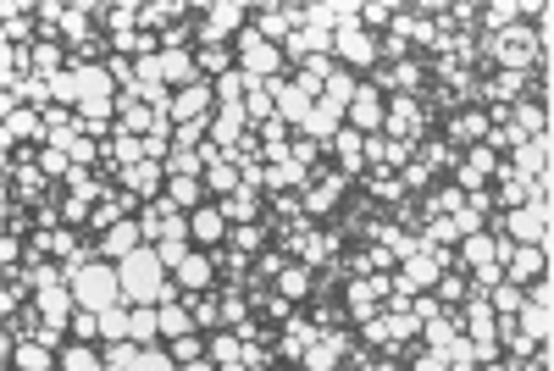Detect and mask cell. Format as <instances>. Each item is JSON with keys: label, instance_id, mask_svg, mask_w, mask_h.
<instances>
[{"label": "cell", "instance_id": "277c9868", "mask_svg": "<svg viewBox=\"0 0 554 371\" xmlns=\"http://www.w3.org/2000/svg\"><path fill=\"white\" fill-rule=\"evenodd\" d=\"M239 28H250V6H239V0H211V6H200V45H233Z\"/></svg>", "mask_w": 554, "mask_h": 371}, {"label": "cell", "instance_id": "83f0119b", "mask_svg": "<svg viewBox=\"0 0 554 371\" xmlns=\"http://www.w3.org/2000/svg\"><path fill=\"white\" fill-rule=\"evenodd\" d=\"M133 344L139 349H156L161 344V316H156V305H133Z\"/></svg>", "mask_w": 554, "mask_h": 371}, {"label": "cell", "instance_id": "8fae6325", "mask_svg": "<svg viewBox=\"0 0 554 371\" xmlns=\"http://www.w3.org/2000/svg\"><path fill=\"white\" fill-rule=\"evenodd\" d=\"M172 283H178L183 300H194V294H217V288H222L217 272H211V255H200V250H194L189 261L178 266V272H172Z\"/></svg>", "mask_w": 554, "mask_h": 371}, {"label": "cell", "instance_id": "e575fe53", "mask_svg": "<svg viewBox=\"0 0 554 371\" xmlns=\"http://www.w3.org/2000/svg\"><path fill=\"white\" fill-rule=\"evenodd\" d=\"M167 355L178 360V366H194V360H205V333H183V338H172Z\"/></svg>", "mask_w": 554, "mask_h": 371}, {"label": "cell", "instance_id": "ac0fdd59", "mask_svg": "<svg viewBox=\"0 0 554 371\" xmlns=\"http://www.w3.org/2000/svg\"><path fill=\"white\" fill-rule=\"evenodd\" d=\"M172 216H183V211L167 200V194H161V200H150L145 211H139V233H145V244H161V239H167Z\"/></svg>", "mask_w": 554, "mask_h": 371}, {"label": "cell", "instance_id": "f546056e", "mask_svg": "<svg viewBox=\"0 0 554 371\" xmlns=\"http://www.w3.org/2000/svg\"><path fill=\"white\" fill-rule=\"evenodd\" d=\"M355 89H361V72H350V67H333V72H327V89H322V100H333V106H350V100H355Z\"/></svg>", "mask_w": 554, "mask_h": 371}, {"label": "cell", "instance_id": "603a6c76", "mask_svg": "<svg viewBox=\"0 0 554 371\" xmlns=\"http://www.w3.org/2000/svg\"><path fill=\"white\" fill-rule=\"evenodd\" d=\"M183 305H189L194 333H222V288L217 294H194V300H183Z\"/></svg>", "mask_w": 554, "mask_h": 371}, {"label": "cell", "instance_id": "836d02e7", "mask_svg": "<svg viewBox=\"0 0 554 371\" xmlns=\"http://www.w3.org/2000/svg\"><path fill=\"white\" fill-rule=\"evenodd\" d=\"M521 305H527V294H521L516 283H499V288H488V311H494V316H516Z\"/></svg>", "mask_w": 554, "mask_h": 371}, {"label": "cell", "instance_id": "5b68a950", "mask_svg": "<svg viewBox=\"0 0 554 371\" xmlns=\"http://www.w3.org/2000/svg\"><path fill=\"white\" fill-rule=\"evenodd\" d=\"M438 133H444L449 144H455L460 156H466V150H477V144H488V111L482 106H460V111H449L444 122H438Z\"/></svg>", "mask_w": 554, "mask_h": 371}, {"label": "cell", "instance_id": "60d3db41", "mask_svg": "<svg viewBox=\"0 0 554 371\" xmlns=\"http://www.w3.org/2000/svg\"><path fill=\"white\" fill-rule=\"evenodd\" d=\"M133 371H178V360L167 355V344H156V349H139V360H133Z\"/></svg>", "mask_w": 554, "mask_h": 371}, {"label": "cell", "instance_id": "ba28073f", "mask_svg": "<svg viewBox=\"0 0 554 371\" xmlns=\"http://www.w3.org/2000/svg\"><path fill=\"white\" fill-rule=\"evenodd\" d=\"M327 161H333V172H344L350 183L366 172V139L350 128V122H344V128L333 133V144H327Z\"/></svg>", "mask_w": 554, "mask_h": 371}, {"label": "cell", "instance_id": "2e32d148", "mask_svg": "<svg viewBox=\"0 0 554 371\" xmlns=\"http://www.w3.org/2000/svg\"><path fill=\"white\" fill-rule=\"evenodd\" d=\"M161 84L178 95V89L200 84V67H194V50H161Z\"/></svg>", "mask_w": 554, "mask_h": 371}, {"label": "cell", "instance_id": "6da1fadb", "mask_svg": "<svg viewBox=\"0 0 554 371\" xmlns=\"http://www.w3.org/2000/svg\"><path fill=\"white\" fill-rule=\"evenodd\" d=\"M122 277V305H167V300H183L178 283H172V272L156 261V250H133L128 261L117 266Z\"/></svg>", "mask_w": 554, "mask_h": 371}, {"label": "cell", "instance_id": "7402d4cb", "mask_svg": "<svg viewBox=\"0 0 554 371\" xmlns=\"http://www.w3.org/2000/svg\"><path fill=\"white\" fill-rule=\"evenodd\" d=\"M510 167H516V178H543V172H549V133H543V139H527L516 150V161H510Z\"/></svg>", "mask_w": 554, "mask_h": 371}, {"label": "cell", "instance_id": "30bf717a", "mask_svg": "<svg viewBox=\"0 0 554 371\" xmlns=\"http://www.w3.org/2000/svg\"><path fill=\"white\" fill-rule=\"evenodd\" d=\"M95 250H100V261H111V266H122L133 250H145V233H139V216H128V222H117L111 233H100L95 239Z\"/></svg>", "mask_w": 554, "mask_h": 371}, {"label": "cell", "instance_id": "b9f144b4", "mask_svg": "<svg viewBox=\"0 0 554 371\" xmlns=\"http://www.w3.org/2000/svg\"><path fill=\"white\" fill-rule=\"evenodd\" d=\"M521 371H554V355H549V344H543V349H538V355H532Z\"/></svg>", "mask_w": 554, "mask_h": 371}, {"label": "cell", "instance_id": "1f68e13d", "mask_svg": "<svg viewBox=\"0 0 554 371\" xmlns=\"http://www.w3.org/2000/svg\"><path fill=\"white\" fill-rule=\"evenodd\" d=\"M95 205L100 200H84V194H67V200H61V228H89V216H95Z\"/></svg>", "mask_w": 554, "mask_h": 371}, {"label": "cell", "instance_id": "44dd1931", "mask_svg": "<svg viewBox=\"0 0 554 371\" xmlns=\"http://www.w3.org/2000/svg\"><path fill=\"white\" fill-rule=\"evenodd\" d=\"M194 67H200V78L217 84V78H228V72L239 67V56H233V45H200L194 50Z\"/></svg>", "mask_w": 554, "mask_h": 371}, {"label": "cell", "instance_id": "3957f363", "mask_svg": "<svg viewBox=\"0 0 554 371\" xmlns=\"http://www.w3.org/2000/svg\"><path fill=\"white\" fill-rule=\"evenodd\" d=\"M67 283H73V300L84 305V311H111V305H122V277L111 261L84 266V272H73Z\"/></svg>", "mask_w": 554, "mask_h": 371}, {"label": "cell", "instance_id": "d4e9b609", "mask_svg": "<svg viewBox=\"0 0 554 371\" xmlns=\"http://www.w3.org/2000/svg\"><path fill=\"white\" fill-rule=\"evenodd\" d=\"M128 333H133V305L100 311V344H128Z\"/></svg>", "mask_w": 554, "mask_h": 371}, {"label": "cell", "instance_id": "74e56055", "mask_svg": "<svg viewBox=\"0 0 554 371\" xmlns=\"http://www.w3.org/2000/svg\"><path fill=\"white\" fill-rule=\"evenodd\" d=\"M150 250H156V261L167 266V272H178V266L194 255V250H189V239H161V244H150Z\"/></svg>", "mask_w": 554, "mask_h": 371}, {"label": "cell", "instance_id": "e0dca14e", "mask_svg": "<svg viewBox=\"0 0 554 371\" xmlns=\"http://www.w3.org/2000/svg\"><path fill=\"white\" fill-rule=\"evenodd\" d=\"M217 205H222V216H228V228H244V222H261L266 216L261 189H239V194H228V200H217Z\"/></svg>", "mask_w": 554, "mask_h": 371}, {"label": "cell", "instance_id": "9c48e42d", "mask_svg": "<svg viewBox=\"0 0 554 371\" xmlns=\"http://www.w3.org/2000/svg\"><path fill=\"white\" fill-rule=\"evenodd\" d=\"M189 244L200 255H211L217 244H228V216H222V205L211 200V205H200V211L189 216Z\"/></svg>", "mask_w": 554, "mask_h": 371}, {"label": "cell", "instance_id": "cb8c5ba5", "mask_svg": "<svg viewBox=\"0 0 554 371\" xmlns=\"http://www.w3.org/2000/svg\"><path fill=\"white\" fill-rule=\"evenodd\" d=\"M228 244H233L239 255H250V261H255V255L272 250V228H266V222H244V228H228Z\"/></svg>", "mask_w": 554, "mask_h": 371}, {"label": "cell", "instance_id": "f1b7e54d", "mask_svg": "<svg viewBox=\"0 0 554 371\" xmlns=\"http://www.w3.org/2000/svg\"><path fill=\"white\" fill-rule=\"evenodd\" d=\"M205 189H211V200H228V194L244 189V178L233 161H217V167H205Z\"/></svg>", "mask_w": 554, "mask_h": 371}, {"label": "cell", "instance_id": "7bdbcfd3", "mask_svg": "<svg viewBox=\"0 0 554 371\" xmlns=\"http://www.w3.org/2000/svg\"><path fill=\"white\" fill-rule=\"evenodd\" d=\"M178 371H217L211 360H194V366H178Z\"/></svg>", "mask_w": 554, "mask_h": 371}, {"label": "cell", "instance_id": "ffe728a7", "mask_svg": "<svg viewBox=\"0 0 554 371\" xmlns=\"http://www.w3.org/2000/svg\"><path fill=\"white\" fill-rule=\"evenodd\" d=\"M167 200L183 216H194L200 205H211V189H205V178H167Z\"/></svg>", "mask_w": 554, "mask_h": 371}, {"label": "cell", "instance_id": "52a82bcc", "mask_svg": "<svg viewBox=\"0 0 554 371\" xmlns=\"http://www.w3.org/2000/svg\"><path fill=\"white\" fill-rule=\"evenodd\" d=\"M333 61H344L350 72H372L377 67V39L372 34H361V28H338L333 34Z\"/></svg>", "mask_w": 554, "mask_h": 371}, {"label": "cell", "instance_id": "ab89813d", "mask_svg": "<svg viewBox=\"0 0 554 371\" xmlns=\"http://www.w3.org/2000/svg\"><path fill=\"white\" fill-rule=\"evenodd\" d=\"M410 316H416V322H438V316H444V300H438L433 288H422V294H416V300H410Z\"/></svg>", "mask_w": 554, "mask_h": 371}, {"label": "cell", "instance_id": "d590c367", "mask_svg": "<svg viewBox=\"0 0 554 371\" xmlns=\"http://www.w3.org/2000/svg\"><path fill=\"white\" fill-rule=\"evenodd\" d=\"M111 156H117L122 167H139V161H145V139H139V133H122V128H117V139H111Z\"/></svg>", "mask_w": 554, "mask_h": 371}, {"label": "cell", "instance_id": "5bb4252c", "mask_svg": "<svg viewBox=\"0 0 554 371\" xmlns=\"http://www.w3.org/2000/svg\"><path fill=\"white\" fill-rule=\"evenodd\" d=\"M122 189L128 194H139V200H161V194H167V167H161V161H139V167H128L122 172Z\"/></svg>", "mask_w": 554, "mask_h": 371}, {"label": "cell", "instance_id": "7c38bea8", "mask_svg": "<svg viewBox=\"0 0 554 371\" xmlns=\"http://www.w3.org/2000/svg\"><path fill=\"white\" fill-rule=\"evenodd\" d=\"M538 277H549V255H543L538 244H516L510 261H505V283L527 288V283H538Z\"/></svg>", "mask_w": 554, "mask_h": 371}, {"label": "cell", "instance_id": "4dcf8cb0", "mask_svg": "<svg viewBox=\"0 0 554 371\" xmlns=\"http://www.w3.org/2000/svg\"><path fill=\"white\" fill-rule=\"evenodd\" d=\"M516 327L532 338V344H549V333H554V327H549V305H521Z\"/></svg>", "mask_w": 554, "mask_h": 371}, {"label": "cell", "instance_id": "d6a6232c", "mask_svg": "<svg viewBox=\"0 0 554 371\" xmlns=\"http://www.w3.org/2000/svg\"><path fill=\"white\" fill-rule=\"evenodd\" d=\"M250 294L244 288H222V327H239V322H250Z\"/></svg>", "mask_w": 554, "mask_h": 371}, {"label": "cell", "instance_id": "9a60e30c", "mask_svg": "<svg viewBox=\"0 0 554 371\" xmlns=\"http://www.w3.org/2000/svg\"><path fill=\"white\" fill-rule=\"evenodd\" d=\"M6 371H61V349L39 344V338H23V344H12Z\"/></svg>", "mask_w": 554, "mask_h": 371}, {"label": "cell", "instance_id": "f35d334b", "mask_svg": "<svg viewBox=\"0 0 554 371\" xmlns=\"http://www.w3.org/2000/svg\"><path fill=\"white\" fill-rule=\"evenodd\" d=\"M73 344H100V311H73Z\"/></svg>", "mask_w": 554, "mask_h": 371}, {"label": "cell", "instance_id": "484cf974", "mask_svg": "<svg viewBox=\"0 0 554 371\" xmlns=\"http://www.w3.org/2000/svg\"><path fill=\"white\" fill-rule=\"evenodd\" d=\"M34 72L39 78H61V72H67V45H61V39H39L34 45Z\"/></svg>", "mask_w": 554, "mask_h": 371}, {"label": "cell", "instance_id": "7a4b0ae2", "mask_svg": "<svg viewBox=\"0 0 554 371\" xmlns=\"http://www.w3.org/2000/svg\"><path fill=\"white\" fill-rule=\"evenodd\" d=\"M355 183L344 178V172H333V161H322V167H311V183L300 189V205L311 222H333L338 211H344V200H350Z\"/></svg>", "mask_w": 554, "mask_h": 371}, {"label": "cell", "instance_id": "8992f818", "mask_svg": "<svg viewBox=\"0 0 554 371\" xmlns=\"http://www.w3.org/2000/svg\"><path fill=\"white\" fill-rule=\"evenodd\" d=\"M344 122H350V128L361 133V139H366V133H383V122H388V95H377V89L361 78L355 100L344 106Z\"/></svg>", "mask_w": 554, "mask_h": 371}, {"label": "cell", "instance_id": "4fadbf2b", "mask_svg": "<svg viewBox=\"0 0 554 371\" xmlns=\"http://www.w3.org/2000/svg\"><path fill=\"white\" fill-rule=\"evenodd\" d=\"M272 288L283 294L289 305H305V300H316V266H305V261H289L283 272L272 277Z\"/></svg>", "mask_w": 554, "mask_h": 371}, {"label": "cell", "instance_id": "d6986e66", "mask_svg": "<svg viewBox=\"0 0 554 371\" xmlns=\"http://www.w3.org/2000/svg\"><path fill=\"white\" fill-rule=\"evenodd\" d=\"M338 128H344V106H333V100H316L300 133H311L316 144H333V133H338Z\"/></svg>", "mask_w": 554, "mask_h": 371}, {"label": "cell", "instance_id": "4316f807", "mask_svg": "<svg viewBox=\"0 0 554 371\" xmlns=\"http://www.w3.org/2000/svg\"><path fill=\"white\" fill-rule=\"evenodd\" d=\"M156 316H161V344H172V338L194 333V322H189V305H183V300H167V305H156Z\"/></svg>", "mask_w": 554, "mask_h": 371}, {"label": "cell", "instance_id": "8d00e7d4", "mask_svg": "<svg viewBox=\"0 0 554 371\" xmlns=\"http://www.w3.org/2000/svg\"><path fill=\"white\" fill-rule=\"evenodd\" d=\"M100 360H106V371H133V360H139V344H100Z\"/></svg>", "mask_w": 554, "mask_h": 371}]
</instances>
